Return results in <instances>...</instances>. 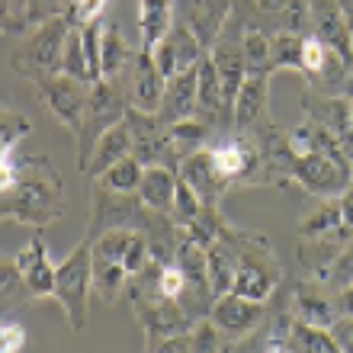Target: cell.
<instances>
[{
	"mask_svg": "<svg viewBox=\"0 0 353 353\" xmlns=\"http://www.w3.org/2000/svg\"><path fill=\"white\" fill-rule=\"evenodd\" d=\"M302 39L299 32H283L270 36V74L276 71H302Z\"/></svg>",
	"mask_w": 353,
	"mask_h": 353,
	"instance_id": "cell-28",
	"label": "cell"
},
{
	"mask_svg": "<svg viewBox=\"0 0 353 353\" xmlns=\"http://www.w3.org/2000/svg\"><path fill=\"white\" fill-rule=\"evenodd\" d=\"M29 132H32V125L23 112L10 110V106L0 110V151H3V158H13V145H19Z\"/></svg>",
	"mask_w": 353,
	"mask_h": 353,
	"instance_id": "cell-35",
	"label": "cell"
},
{
	"mask_svg": "<svg viewBox=\"0 0 353 353\" xmlns=\"http://www.w3.org/2000/svg\"><path fill=\"white\" fill-rule=\"evenodd\" d=\"M241 52L248 71H267L270 74V36L263 29L251 26L241 32Z\"/></svg>",
	"mask_w": 353,
	"mask_h": 353,
	"instance_id": "cell-34",
	"label": "cell"
},
{
	"mask_svg": "<svg viewBox=\"0 0 353 353\" xmlns=\"http://www.w3.org/2000/svg\"><path fill=\"white\" fill-rule=\"evenodd\" d=\"M347 154H350V164H353V141H350V145H347Z\"/></svg>",
	"mask_w": 353,
	"mask_h": 353,
	"instance_id": "cell-46",
	"label": "cell"
},
{
	"mask_svg": "<svg viewBox=\"0 0 353 353\" xmlns=\"http://www.w3.org/2000/svg\"><path fill=\"white\" fill-rule=\"evenodd\" d=\"M331 334H334V341H337V347H341V353H353V318L341 315L334 325H331Z\"/></svg>",
	"mask_w": 353,
	"mask_h": 353,
	"instance_id": "cell-41",
	"label": "cell"
},
{
	"mask_svg": "<svg viewBox=\"0 0 353 353\" xmlns=\"http://www.w3.org/2000/svg\"><path fill=\"white\" fill-rule=\"evenodd\" d=\"M74 0H3V36H26L48 19L65 17Z\"/></svg>",
	"mask_w": 353,
	"mask_h": 353,
	"instance_id": "cell-16",
	"label": "cell"
},
{
	"mask_svg": "<svg viewBox=\"0 0 353 353\" xmlns=\"http://www.w3.org/2000/svg\"><path fill=\"white\" fill-rule=\"evenodd\" d=\"M353 238V228H337L327 234H315V238H299V261L305 270L308 279H321L327 283V273L334 267V261L341 257V251L347 248V241Z\"/></svg>",
	"mask_w": 353,
	"mask_h": 353,
	"instance_id": "cell-14",
	"label": "cell"
},
{
	"mask_svg": "<svg viewBox=\"0 0 353 353\" xmlns=\"http://www.w3.org/2000/svg\"><path fill=\"white\" fill-rule=\"evenodd\" d=\"M65 212V186L46 154L0 158V215L3 222L46 228Z\"/></svg>",
	"mask_w": 353,
	"mask_h": 353,
	"instance_id": "cell-1",
	"label": "cell"
},
{
	"mask_svg": "<svg viewBox=\"0 0 353 353\" xmlns=\"http://www.w3.org/2000/svg\"><path fill=\"white\" fill-rule=\"evenodd\" d=\"M270 77L267 71H248L241 81V90L234 97V116H232V132H251L257 122L267 116L270 103Z\"/></svg>",
	"mask_w": 353,
	"mask_h": 353,
	"instance_id": "cell-19",
	"label": "cell"
},
{
	"mask_svg": "<svg viewBox=\"0 0 353 353\" xmlns=\"http://www.w3.org/2000/svg\"><path fill=\"white\" fill-rule=\"evenodd\" d=\"M106 3H110V0H74L65 17L71 26H87V23H97V19L103 17Z\"/></svg>",
	"mask_w": 353,
	"mask_h": 353,
	"instance_id": "cell-38",
	"label": "cell"
},
{
	"mask_svg": "<svg viewBox=\"0 0 353 353\" xmlns=\"http://www.w3.org/2000/svg\"><path fill=\"white\" fill-rule=\"evenodd\" d=\"M176 183H180V170L168 168V164H148L145 174H141V183H139V196L141 203L154 209V212H168L170 215V205H174V196H176Z\"/></svg>",
	"mask_w": 353,
	"mask_h": 353,
	"instance_id": "cell-21",
	"label": "cell"
},
{
	"mask_svg": "<svg viewBox=\"0 0 353 353\" xmlns=\"http://www.w3.org/2000/svg\"><path fill=\"white\" fill-rule=\"evenodd\" d=\"M129 154H132V135H129L125 119H122V122H116L112 129L103 132V139L97 141V148H93V154H90V164L84 168V176L97 180L100 174H106L112 164H119V161L129 158Z\"/></svg>",
	"mask_w": 353,
	"mask_h": 353,
	"instance_id": "cell-22",
	"label": "cell"
},
{
	"mask_svg": "<svg viewBox=\"0 0 353 353\" xmlns=\"http://www.w3.org/2000/svg\"><path fill=\"white\" fill-rule=\"evenodd\" d=\"M176 3H180V23L209 52L225 32V23H228V13H232V0H176Z\"/></svg>",
	"mask_w": 353,
	"mask_h": 353,
	"instance_id": "cell-12",
	"label": "cell"
},
{
	"mask_svg": "<svg viewBox=\"0 0 353 353\" xmlns=\"http://www.w3.org/2000/svg\"><path fill=\"white\" fill-rule=\"evenodd\" d=\"M209 254V279H212V289L215 296H225V292H232V283H234V254L228 248L222 234H219V241L212 248H205Z\"/></svg>",
	"mask_w": 353,
	"mask_h": 353,
	"instance_id": "cell-29",
	"label": "cell"
},
{
	"mask_svg": "<svg viewBox=\"0 0 353 353\" xmlns=\"http://www.w3.org/2000/svg\"><path fill=\"white\" fill-rule=\"evenodd\" d=\"M132 52L125 36L119 32L116 23L103 26V42H100V61H103V81H119L132 65Z\"/></svg>",
	"mask_w": 353,
	"mask_h": 353,
	"instance_id": "cell-24",
	"label": "cell"
},
{
	"mask_svg": "<svg viewBox=\"0 0 353 353\" xmlns=\"http://www.w3.org/2000/svg\"><path fill=\"white\" fill-rule=\"evenodd\" d=\"M337 7H341V13H344L347 26L353 29V0H337Z\"/></svg>",
	"mask_w": 353,
	"mask_h": 353,
	"instance_id": "cell-45",
	"label": "cell"
},
{
	"mask_svg": "<svg viewBox=\"0 0 353 353\" xmlns=\"http://www.w3.org/2000/svg\"><path fill=\"white\" fill-rule=\"evenodd\" d=\"M125 125L132 135V154L148 168V164H168L180 170V161L170 145V125L161 119L158 112H145L129 106L125 110Z\"/></svg>",
	"mask_w": 353,
	"mask_h": 353,
	"instance_id": "cell-6",
	"label": "cell"
},
{
	"mask_svg": "<svg viewBox=\"0 0 353 353\" xmlns=\"http://www.w3.org/2000/svg\"><path fill=\"white\" fill-rule=\"evenodd\" d=\"M337 228H344V209H341L337 196H327V199H321L318 209H312L299 222V238H315V234H327Z\"/></svg>",
	"mask_w": 353,
	"mask_h": 353,
	"instance_id": "cell-27",
	"label": "cell"
},
{
	"mask_svg": "<svg viewBox=\"0 0 353 353\" xmlns=\"http://www.w3.org/2000/svg\"><path fill=\"white\" fill-rule=\"evenodd\" d=\"M141 174H145V164H141L135 154L122 158L119 164H112L106 174H100V180L106 190H116V193H139V183H141Z\"/></svg>",
	"mask_w": 353,
	"mask_h": 353,
	"instance_id": "cell-31",
	"label": "cell"
},
{
	"mask_svg": "<svg viewBox=\"0 0 353 353\" xmlns=\"http://www.w3.org/2000/svg\"><path fill=\"white\" fill-rule=\"evenodd\" d=\"M71 32L68 17H55L42 23V26L29 29L26 36H19L10 68L17 71L29 84H42L46 77L61 74V55H65V39Z\"/></svg>",
	"mask_w": 353,
	"mask_h": 353,
	"instance_id": "cell-3",
	"label": "cell"
},
{
	"mask_svg": "<svg viewBox=\"0 0 353 353\" xmlns=\"http://www.w3.org/2000/svg\"><path fill=\"white\" fill-rule=\"evenodd\" d=\"M129 270L122 267L119 261H106V257H97L93 254V292L106 302V305H116L119 296H125L129 289Z\"/></svg>",
	"mask_w": 353,
	"mask_h": 353,
	"instance_id": "cell-25",
	"label": "cell"
},
{
	"mask_svg": "<svg viewBox=\"0 0 353 353\" xmlns=\"http://www.w3.org/2000/svg\"><path fill=\"white\" fill-rule=\"evenodd\" d=\"M90 292H93V241L84 234V241L58 263L55 296L68 318L71 331H84L90 318Z\"/></svg>",
	"mask_w": 353,
	"mask_h": 353,
	"instance_id": "cell-4",
	"label": "cell"
},
{
	"mask_svg": "<svg viewBox=\"0 0 353 353\" xmlns=\"http://www.w3.org/2000/svg\"><path fill=\"white\" fill-rule=\"evenodd\" d=\"M119 81H122V90H125L129 106L145 110V112H158L161 110L168 77H164V71L158 68V61H154V55H151L148 48H141V52L132 55L129 71H125Z\"/></svg>",
	"mask_w": 353,
	"mask_h": 353,
	"instance_id": "cell-8",
	"label": "cell"
},
{
	"mask_svg": "<svg viewBox=\"0 0 353 353\" xmlns=\"http://www.w3.org/2000/svg\"><path fill=\"white\" fill-rule=\"evenodd\" d=\"M308 19H312V32L327 48H334L347 65H353V29L347 26L337 0H308Z\"/></svg>",
	"mask_w": 353,
	"mask_h": 353,
	"instance_id": "cell-13",
	"label": "cell"
},
{
	"mask_svg": "<svg viewBox=\"0 0 353 353\" xmlns=\"http://www.w3.org/2000/svg\"><path fill=\"white\" fill-rule=\"evenodd\" d=\"M289 7V0H254V10L261 13V17H283V10Z\"/></svg>",
	"mask_w": 353,
	"mask_h": 353,
	"instance_id": "cell-42",
	"label": "cell"
},
{
	"mask_svg": "<svg viewBox=\"0 0 353 353\" xmlns=\"http://www.w3.org/2000/svg\"><path fill=\"white\" fill-rule=\"evenodd\" d=\"M90 87L87 81H77V77H68V74H52L39 84V93L46 106L52 110L65 129L77 132L81 122H84V112H87V100H90Z\"/></svg>",
	"mask_w": 353,
	"mask_h": 353,
	"instance_id": "cell-9",
	"label": "cell"
},
{
	"mask_svg": "<svg viewBox=\"0 0 353 353\" xmlns=\"http://www.w3.org/2000/svg\"><path fill=\"white\" fill-rule=\"evenodd\" d=\"M23 347H26V331H23V325L3 318V325H0V350L17 353V350H23Z\"/></svg>",
	"mask_w": 353,
	"mask_h": 353,
	"instance_id": "cell-40",
	"label": "cell"
},
{
	"mask_svg": "<svg viewBox=\"0 0 353 353\" xmlns=\"http://www.w3.org/2000/svg\"><path fill=\"white\" fill-rule=\"evenodd\" d=\"M196 93H199V65L183 68V71L170 74L168 87H164V103H161L158 116L168 122V125L196 116Z\"/></svg>",
	"mask_w": 353,
	"mask_h": 353,
	"instance_id": "cell-20",
	"label": "cell"
},
{
	"mask_svg": "<svg viewBox=\"0 0 353 353\" xmlns=\"http://www.w3.org/2000/svg\"><path fill=\"white\" fill-rule=\"evenodd\" d=\"M0 299H3V312H13V308H19L23 302L32 299V292H29L26 279H23V273L17 270L13 257H7L3 270H0Z\"/></svg>",
	"mask_w": 353,
	"mask_h": 353,
	"instance_id": "cell-33",
	"label": "cell"
},
{
	"mask_svg": "<svg viewBox=\"0 0 353 353\" xmlns=\"http://www.w3.org/2000/svg\"><path fill=\"white\" fill-rule=\"evenodd\" d=\"M61 74L68 77H77V81H90V65H87V48H84V32L81 26H71L65 39V55H61Z\"/></svg>",
	"mask_w": 353,
	"mask_h": 353,
	"instance_id": "cell-32",
	"label": "cell"
},
{
	"mask_svg": "<svg viewBox=\"0 0 353 353\" xmlns=\"http://www.w3.org/2000/svg\"><path fill=\"white\" fill-rule=\"evenodd\" d=\"M222 238L228 241V248H232V254H234L232 292L257 299V302H267V299L276 292L279 279H283V267H279L276 251H273V244L267 241V234L241 232V228H232V225L225 222Z\"/></svg>",
	"mask_w": 353,
	"mask_h": 353,
	"instance_id": "cell-2",
	"label": "cell"
},
{
	"mask_svg": "<svg viewBox=\"0 0 353 353\" xmlns=\"http://www.w3.org/2000/svg\"><path fill=\"white\" fill-rule=\"evenodd\" d=\"M337 199H341V209H344V225H347V228H353V183L347 186Z\"/></svg>",
	"mask_w": 353,
	"mask_h": 353,
	"instance_id": "cell-44",
	"label": "cell"
},
{
	"mask_svg": "<svg viewBox=\"0 0 353 353\" xmlns=\"http://www.w3.org/2000/svg\"><path fill=\"white\" fill-rule=\"evenodd\" d=\"M176 0H139V36L141 48H154L174 29Z\"/></svg>",
	"mask_w": 353,
	"mask_h": 353,
	"instance_id": "cell-23",
	"label": "cell"
},
{
	"mask_svg": "<svg viewBox=\"0 0 353 353\" xmlns=\"http://www.w3.org/2000/svg\"><path fill=\"white\" fill-rule=\"evenodd\" d=\"M180 180H186V183L193 186L196 196H199L205 205H222L225 193H228V186H232L222 176V170L215 168L209 145L199 148V151H193V154L180 164Z\"/></svg>",
	"mask_w": 353,
	"mask_h": 353,
	"instance_id": "cell-17",
	"label": "cell"
},
{
	"mask_svg": "<svg viewBox=\"0 0 353 353\" xmlns=\"http://www.w3.org/2000/svg\"><path fill=\"white\" fill-rule=\"evenodd\" d=\"M334 302H337V312H341V315L353 318V283H350V286H344V289H337Z\"/></svg>",
	"mask_w": 353,
	"mask_h": 353,
	"instance_id": "cell-43",
	"label": "cell"
},
{
	"mask_svg": "<svg viewBox=\"0 0 353 353\" xmlns=\"http://www.w3.org/2000/svg\"><path fill=\"white\" fill-rule=\"evenodd\" d=\"M205 209V203L196 196V190L186 180H180L176 183V196H174V205H170V219H174L176 228H186V225L193 222V219H199Z\"/></svg>",
	"mask_w": 353,
	"mask_h": 353,
	"instance_id": "cell-36",
	"label": "cell"
},
{
	"mask_svg": "<svg viewBox=\"0 0 353 353\" xmlns=\"http://www.w3.org/2000/svg\"><path fill=\"white\" fill-rule=\"evenodd\" d=\"M212 125L205 119H199V116H190V119H180L170 125V145H174V154L176 161L183 164L193 151L205 148L209 145V135H212Z\"/></svg>",
	"mask_w": 353,
	"mask_h": 353,
	"instance_id": "cell-26",
	"label": "cell"
},
{
	"mask_svg": "<svg viewBox=\"0 0 353 353\" xmlns=\"http://www.w3.org/2000/svg\"><path fill=\"white\" fill-rule=\"evenodd\" d=\"M190 337H193V353H219V350H232L225 334L219 331L212 318H196V325L190 327Z\"/></svg>",
	"mask_w": 353,
	"mask_h": 353,
	"instance_id": "cell-37",
	"label": "cell"
},
{
	"mask_svg": "<svg viewBox=\"0 0 353 353\" xmlns=\"http://www.w3.org/2000/svg\"><path fill=\"white\" fill-rule=\"evenodd\" d=\"M125 110H129V100H125V90H122V81H97V84L90 87L84 122H81V129L74 132L77 168H81V174H84V168L90 164V154H93V148H97V141L103 139V132L125 119Z\"/></svg>",
	"mask_w": 353,
	"mask_h": 353,
	"instance_id": "cell-5",
	"label": "cell"
},
{
	"mask_svg": "<svg viewBox=\"0 0 353 353\" xmlns=\"http://www.w3.org/2000/svg\"><path fill=\"white\" fill-rule=\"evenodd\" d=\"M151 55H154L158 68L164 71V77H170V74H176V71H183V68L199 65L209 52H205L203 42H199L183 23H174V29L151 48Z\"/></svg>",
	"mask_w": 353,
	"mask_h": 353,
	"instance_id": "cell-15",
	"label": "cell"
},
{
	"mask_svg": "<svg viewBox=\"0 0 353 353\" xmlns=\"http://www.w3.org/2000/svg\"><path fill=\"white\" fill-rule=\"evenodd\" d=\"M292 353H341L331 327H318L299 321L292 325Z\"/></svg>",
	"mask_w": 353,
	"mask_h": 353,
	"instance_id": "cell-30",
	"label": "cell"
},
{
	"mask_svg": "<svg viewBox=\"0 0 353 353\" xmlns=\"http://www.w3.org/2000/svg\"><path fill=\"white\" fill-rule=\"evenodd\" d=\"M289 312L299 318V321H305V325H318V327H331L341 318L337 312V302H334V289L321 283V279H305V283H299L292 289V296H289Z\"/></svg>",
	"mask_w": 353,
	"mask_h": 353,
	"instance_id": "cell-11",
	"label": "cell"
},
{
	"mask_svg": "<svg viewBox=\"0 0 353 353\" xmlns=\"http://www.w3.org/2000/svg\"><path fill=\"white\" fill-rule=\"evenodd\" d=\"M302 110H305V119L325 125L334 139L344 141V148L353 141L350 97H331V93H321L308 84L305 90H302Z\"/></svg>",
	"mask_w": 353,
	"mask_h": 353,
	"instance_id": "cell-10",
	"label": "cell"
},
{
	"mask_svg": "<svg viewBox=\"0 0 353 353\" xmlns=\"http://www.w3.org/2000/svg\"><path fill=\"white\" fill-rule=\"evenodd\" d=\"M267 312H270L267 302L238 296V292H225V296L215 299V305H212V312H209V318L219 325V331L225 334L228 347L234 350L244 337L257 331V325L267 318Z\"/></svg>",
	"mask_w": 353,
	"mask_h": 353,
	"instance_id": "cell-7",
	"label": "cell"
},
{
	"mask_svg": "<svg viewBox=\"0 0 353 353\" xmlns=\"http://www.w3.org/2000/svg\"><path fill=\"white\" fill-rule=\"evenodd\" d=\"M13 263H17V270L23 273V279H26L32 299H52L55 296L58 267L48 261V248H46V241H42L39 234H32L26 248L17 251Z\"/></svg>",
	"mask_w": 353,
	"mask_h": 353,
	"instance_id": "cell-18",
	"label": "cell"
},
{
	"mask_svg": "<svg viewBox=\"0 0 353 353\" xmlns=\"http://www.w3.org/2000/svg\"><path fill=\"white\" fill-rule=\"evenodd\" d=\"M353 283V238L347 241V248L341 251V257L334 261V267H331V273H327V286L334 289H344Z\"/></svg>",
	"mask_w": 353,
	"mask_h": 353,
	"instance_id": "cell-39",
	"label": "cell"
}]
</instances>
